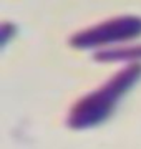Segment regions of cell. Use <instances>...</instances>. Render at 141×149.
<instances>
[{
    "label": "cell",
    "instance_id": "3957f363",
    "mask_svg": "<svg viewBox=\"0 0 141 149\" xmlns=\"http://www.w3.org/2000/svg\"><path fill=\"white\" fill-rule=\"evenodd\" d=\"M93 58L100 63H113V61H141V45H128V47H114L105 48L95 53Z\"/></svg>",
    "mask_w": 141,
    "mask_h": 149
},
{
    "label": "cell",
    "instance_id": "6da1fadb",
    "mask_svg": "<svg viewBox=\"0 0 141 149\" xmlns=\"http://www.w3.org/2000/svg\"><path fill=\"white\" fill-rule=\"evenodd\" d=\"M141 80V63H131L110 76L101 86L90 91L71 106L66 124L71 129H88L111 116L119 100Z\"/></svg>",
    "mask_w": 141,
    "mask_h": 149
},
{
    "label": "cell",
    "instance_id": "7a4b0ae2",
    "mask_svg": "<svg viewBox=\"0 0 141 149\" xmlns=\"http://www.w3.org/2000/svg\"><path fill=\"white\" fill-rule=\"evenodd\" d=\"M141 37V17L140 15H121L105 20L98 25L83 28L71 35L68 43L78 50L106 47L125 43Z\"/></svg>",
    "mask_w": 141,
    "mask_h": 149
}]
</instances>
